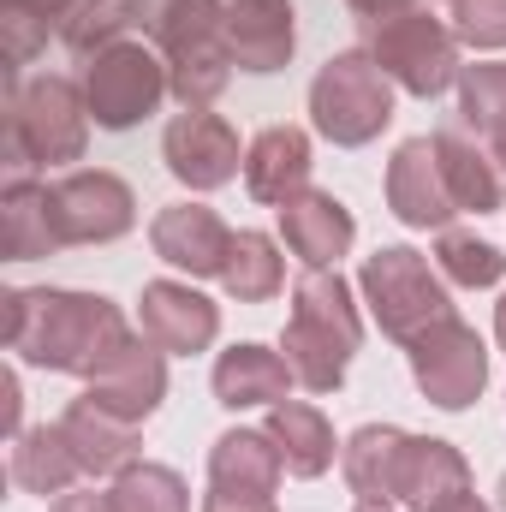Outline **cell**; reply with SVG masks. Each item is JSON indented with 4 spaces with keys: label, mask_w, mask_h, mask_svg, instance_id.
Wrapping results in <instances>:
<instances>
[{
    "label": "cell",
    "mask_w": 506,
    "mask_h": 512,
    "mask_svg": "<svg viewBox=\"0 0 506 512\" xmlns=\"http://www.w3.org/2000/svg\"><path fill=\"white\" fill-rule=\"evenodd\" d=\"M6 477H12L24 495L54 501V495H66V489H78V477H84V471H78V459H72V447H66V435H60V423H36V429L12 435Z\"/></svg>",
    "instance_id": "obj_26"
},
{
    "label": "cell",
    "mask_w": 506,
    "mask_h": 512,
    "mask_svg": "<svg viewBox=\"0 0 506 512\" xmlns=\"http://www.w3.org/2000/svg\"><path fill=\"white\" fill-rule=\"evenodd\" d=\"M12 6H24V12H42V18H48V24H60V18H66V6H72V0H12Z\"/></svg>",
    "instance_id": "obj_40"
},
{
    "label": "cell",
    "mask_w": 506,
    "mask_h": 512,
    "mask_svg": "<svg viewBox=\"0 0 506 512\" xmlns=\"http://www.w3.org/2000/svg\"><path fill=\"white\" fill-rule=\"evenodd\" d=\"M137 328L167 358H197L221 340V304L203 298L191 280H149L137 292Z\"/></svg>",
    "instance_id": "obj_11"
},
{
    "label": "cell",
    "mask_w": 506,
    "mask_h": 512,
    "mask_svg": "<svg viewBox=\"0 0 506 512\" xmlns=\"http://www.w3.org/2000/svg\"><path fill=\"white\" fill-rule=\"evenodd\" d=\"M381 191H387V209H393L405 227H417V233H441V227H453V215H459V203H453V191H447V179H441L435 137H405V143L393 149V161H387Z\"/></svg>",
    "instance_id": "obj_12"
},
{
    "label": "cell",
    "mask_w": 506,
    "mask_h": 512,
    "mask_svg": "<svg viewBox=\"0 0 506 512\" xmlns=\"http://www.w3.org/2000/svg\"><path fill=\"white\" fill-rule=\"evenodd\" d=\"M346 6H352L364 24H381V18H399V12H411L417 0H346Z\"/></svg>",
    "instance_id": "obj_37"
},
{
    "label": "cell",
    "mask_w": 506,
    "mask_h": 512,
    "mask_svg": "<svg viewBox=\"0 0 506 512\" xmlns=\"http://www.w3.org/2000/svg\"><path fill=\"white\" fill-rule=\"evenodd\" d=\"M459 48H506V0H447Z\"/></svg>",
    "instance_id": "obj_34"
},
{
    "label": "cell",
    "mask_w": 506,
    "mask_h": 512,
    "mask_svg": "<svg viewBox=\"0 0 506 512\" xmlns=\"http://www.w3.org/2000/svg\"><path fill=\"white\" fill-rule=\"evenodd\" d=\"M203 512H274V495H233V489H209Z\"/></svg>",
    "instance_id": "obj_36"
},
{
    "label": "cell",
    "mask_w": 506,
    "mask_h": 512,
    "mask_svg": "<svg viewBox=\"0 0 506 512\" xmlns=\"http://www.w3.org/2000/svg\"><path fill=\"white\" fill-rule=\"evenodd\" d=\"M471 489V465L453 441H435V435H411L405 447V465H399V495L393 507H411V512H429L453 495Z\"/></svg>",
    "instance_id": "obj_22"
},
{
    "label": "cell",
    "mask_w": 506,
    "mask_h": 512,
    "mask_svg": "<svg viewBox=\"0 0 506 512\" xmlns=\"http://www.w3.org/2000/svg\"><path fill=\"white\" fill-rule=\"evenodd\" d=\"M0 393H6V423H12V435H24V387H18V370H6Z\"/></svg>",
    "instance_id": "obj_38"
},
{
    "label": "cell",
    "mask_w": 506,
    "mask_h": 512,
    "mask_svg": "<svg viewBox=\"0 0 506 512\" xmlns=\"http://www.w3.org/2000/svg\"><path fill=\"white\" fill-rule=\"evenodd\" d=\"M495 340H501V352H506V292H501V304H495Z\"/></svg>",
    "instance_id": "obj_41"
},
{
    "label": "cell",
    "mask_w": 506,
    "mask_h": 512,
    "mask_svg": "<svg viewBox=\"0 0 506 512\" xmlns=\"http://www.w3.org/2000/svg\"><path fill=\"white\" fill-rule=\"evenodd\" d=\"M268 435H274V447H280V459H286V477H322L328 465H334V453H340V441H334V423L310 405V399H280V405H268V423H262Z\"/></svg>",
    "instance_id": "obj_24"
},
{
    "label": "cell",
    "mask_w": 506,
    "mask_h": 512,
    "mask_svg": "<svg viewBox=\"0 0 506 512\" xmlns=\"http://www.w3.org/2000/svg\"><path fill=\"white\" fill-rule=\"evenodd\" d=\"M209 382H215V399H221L227 411H251V405H280V399H292L298 376H292V364H286L280 352L245 340V346H227V352L215 358V376H209Z\"/></svg>",
    "instance_id": "obj_20"
},
{
    "label": "cell",
    "mask_w": 506,
    "mask_h": 512,
    "mask_svg": "<svg viewBox=\"0 0 506 512\" xmlns=\"http://www.w3.org/2000/svg\"><path fill=\"white\" fill-rule=\"evenodd\" d=\"M131 24H143V0H72L60 18V42L78 60H96L114 42H126Z\"/></svg>",
    "instance_id": "obj_29"
},
{
    "label": "cell",
    "mask_w": 506,
    "mask_h": 512,
    "mask_svg": "<svg viewBox=\"0 0 506 512\" xmlns=\"http://www.w3.org/2000/svg\"><path fill=\"white\" fill-rule=\"evenodd\" d=\"M286 477V459L274 447L268 429H227L209 447V489H233V495H274Z\"/></svg>",
    "instance_id": "obj_21"
},
{
    "label": "cell",
    "mask_w": 506,
    "mask_h": 512,
    "mask_svg": "<svg viewBox=\"0 0 506 512\" xmlns=\"http://www.w3.org/2000/svg\"><path fill=\"white\" fill-rule=\"evenodd\" d=\"M495 507L506 512V471H501V489H495Z\"/></svg>",
    "instance_id": "obj_44"
},
{
    "label": "cell",
    "mask_w": 506,
    "mask_h": 512,
    "mask_svg": "<svg viewBox=\"0 0 506 512\" xmlns=\"http://www.w3.org/2000/svg\"><path fill=\"white\" fill-rule=\"evenodd\" d=\"M6 352L30 370L96 382L102 364L131 340V322L102 292H66V286H12L6 298Z\"/></svg>",
    "instance_id": "obj_1"
},
{
    "label": "cell",
    "mask_w": 506,
    "mask_h": 512,
    "mask_svg": "<svg viewBox=\"0 0 506 512\" xmlns=\"http://www.w3.org/2000/svg\"><path fill=\"white\" fill-rule=\"evenodd\" d=\"M143 30L167 60L179 108H215L233 84V48L221 30V0H143Z\"/></svg>",
    "instance_id": "obj_3"
},
{
    "label": "cell",
    "mask_w": 506,
    "mask_h": 512,
    "mask_svg": "<svg viewBox=\"0 0 506 512\" xmlns=\"http://www.w3.org/2000/svg\"><path fill=\"white\" fill-rule=\"evenodd\" d=\"M48 30H60V24H48L42 12H24V6L0 0V54H6V78H24V66L48 48Z\"/></svg>",
    "instance_id": "obj_33"
},
{
    "label": "cell",
    "mask_w": 506,
    "mask_h": 512,
    "mask_svg": "<svg viewBox=\"0 0 506 512\" xmlns=\"http://www.w3.org/2000/svg\"><path fill=\"white\" fill-rule=\"evenodd\" d=\"M280 239L304 268H340V256L358 245V221H352V209L334 191L310 185V191H298L280 209Z\"/></svg>",
    "instance_id": "obj_17"
},
{
    "label": "cell",
    "mask_w": 506,
    "mask_h": 512,
    "mask_svg": "<svg viewBox=\"0 0 506 512\" xmlns=\"http://www.w3.org/2000/svg\"><path fill=\"white\" fill-rule=\"evenodd\" d=\"M60 435H66V447H72V459H78L84 477H120V471L137 465V453H143V423L114 417L90 393H78L60 411Z\"/></svg>",
    "instance_id": "obj_15"
},
{
    "label": "cell",
    "mask_w": 506,
    "mask_h": 512,
    "mask_svg": "<svg viewBox=\"0 0 506 512\" xmlns=\"http://www.w3.org/2000/svg\"><path fill=\"white\" fill-rule=\"evenodd\" d=\"M429 512H495V507L477 501V489H465V495H453V501H441V507H429Z\"/></svg>",
    "instance_id": "obj_39"
},
{
    "label": "cell",
    "mask_w": 506,
    "mask_h": 512,
    "mask_svg": "<svg viewBox=\"0 0 506 512\" xmlns=\"http://www.w3.org/2000/svg\"><path fill=\"white\" fill-rule=\"evenodd\" d=\"M352 340L346 334H334V328H322V322H304V316H286V328H280V358L292 364V376L304 393H334V387L346 382V370H352Z\"/></svg>",
    "instance_id": "obj_27"
},
{
    "label": "cell",
    "mask_w": 506,
    "mask_h": 512,
    "mask_svg": "<svg viewBox=\"0 0 506 512\" xmlns=\"http://www.w3.org/2000/svg\"><path fill=\"white\" fill-rule=\"evenodd\" d=\"M310 131L304 126H262L245 143V191L268 209H286L298 191H310Z\"/></svg>",
    "instance_id": "obj_18"
},
{
    "label": "cell",
    "mask_w": 506,
    "mask_h": 512,
    "mask_svg": "<svg viewBox=\"0 0 506 512\" xmlns=\"http://www.w3.org/2000/svg\"><path fill=\"white\" fill-rule=\"evenodd\" d=\"M48 512H120V501H114V489H108V495H96V489H66V495L48 501Z\"/></svg>",
    "instance_id": "obj_35"
},
{
    "label": "cell",
    "mask_w": 506,
    "mask_h": 512,
    "mask_svg": "<svg viewBox=\"0 0 506 512\" xmlns=\"http://www.w3.org/2000/svg\"><path fill=\"white\" fill-rule=\"evenodd\" d=\"M48 203L60 245H114L137 227V197L108 167H66L60 179H48Z\"/></svg>",
    "instance_id": "obj_9"
},
{
    "label": "cell",
    "mask_w": 506,
    "mask_h": 512,
    "mask_svg": "<svg viewBox=\"0 0 506 512\" xmlns=\"http://www.w3.org/2000/svg\"><path fill=\"white\" fill-rule=\"evenodd\" d=\"M149 251L191 280H221L227 251H233V227L209 203H167L149 221Z\"/></svg>",
    "instance_id": "obj_13"
},
{
    "label": "cell",
    "mask_w": 506,
    "mask_h": 512,
    "mask_svg": "<svg viewBox=\"0 0 506 512\" xmlns=\"http://www.w3.org/2000/svg\"><path fill=\"white\" fill-rule=\"evenodd\" d=\"M84 393H90L96 405H108L114 417L143 423V417H155V411H161V399H167V352H161L155 340L131 334L126 346L102 364V376H96V382H84Z\"/></svg>",
    "instance_id": "obj_16"
},
{
    "label": "cell",
    "mask_w": 506,
    "mask_h": 512,
    "mask_svg": "<svg viewBox=\"0 0 506 512\" xmlns=\"http://www.w3.org/2000/svg\"><path fill=\"white\" fill-rule=\"evenodd\" d=\"M459 126L477 137L506 131V60H477L459 72Z\"/></svg>",
    "instance_id": "obj_31"
},
{
    "label": "cell",
    "mask_w": 506,
    "mask_h": 512,
    "mask_svg": "<svg viewBox=\"0 0 506 512\" xmlns=\"http://www.w3.org/2000/svg\"><path fill=\"white\" fill-rule=\"evenodd\" d=\"M370 54L376 66L393 78V90L417 96V102H435L459 84V36L447 18H435L429 6H411L399 18H381L370 24Z\"/></svg>",
    "instance_id": "obj_6"
},
{
    "label": "cell",
    "mask_w": 506,
    "mask_h": 512,
    "mask_svg": "<svg viewBox=\"0 0 506 512\" xmlns=\"http://www.w3.org/2000/svg\"><path fill=\"white\" fill-rule=\"evenodd\" d=\"M435 155H441V179H447L459 215H495L506 203V173L489 137H477L471 126H447L435 131Z\"/></svg>",
    "instance_id": "obj_19"
},
{
    "label": "cell",
    "mask_w": 506,
    "mask_h": 512,
    "mask_svg": "<svg viewBox=\"0 0 506 512\" xmlns=\"http://www.w3.org/2000/svg\"><path fill=\"white\" fill-rule=\"evenodd\" d=\"M310 126L340 149H364L393 126V78L376 66L370 48L322 60V72L310 78Z\"/></svg>",
    "instance_id": "obj_4"
},
{
    "label": "cell",
    "mask_w": 506,
    "mask_h": 512,
    "mask_svg": "<svg viewBox=\"0 0 506 512\" xmlns=\"http://www.w3.org/2000/svg\"><path fill=\"white\" fill-rule=\"evenodd\" d=\"M405 447H411V435L393 429V423H364V429L346 435V447H340V471H346V483H352L358 501H393V495H399Z\"/></svg>",
    "instance_id": "obj_25"
},
{
    "label": "cell",
    "mask_w": 506,
    "mask_h": 512,
    "mask_svg": "<svg viewBox=\"0 0 506 512\" xmlns=\"http://www.w3.org/2000/svg\"><path fill=\"white\" fill-rule=\"evenodd\" d=\"M90 102L84 84L42 72V78H6V167L12 179L30 167H66L90 143Z\"/></svg>",
    "instance_id": "obj_2"
},
{
    "label": "cell",
    "mask_w": 506,
    "mask_h": 512,
    "mask_svg": "<svg viewBox=\"0 0 506 512\" xmlns=\"http://www.w3.org/2000/svg\"><path fill=\"white\" fill-rule=\"evenodd\" d=\"M358 292H364L376 328L387 340H399V346H411L423 328H435L441 316H453V298H447L441 268L423 251H411V245H381L376 256H364Z\"/></svg>",
    "instance_id": "obj_5"
},
{
    "label": "cell",
    "mask_w": 506,
    "mask_h": 512,
    "mask_svg": "<svg viewBox=\"0 0 506 512\" xmlns=\"http://www.w3.org/2000/svg\"><path fill=\"white\" fill-rule=\"evenodd\" d=\"M114 501H120V512H191V489L173 465L137 459L131 471L114 477Z\"/></svg>",
    "instance_id": "obj_32"
},
{
    "label": "cell",
    "mask_w": 506,
    "mask_h": 512,
    "mask_svg": "<svg viewBox=\"0 0 506 512\" xmlns=\"http://www.w3.org/2000/svg\"><path fill=\"white\" fill-rule=\"evenodd\" d=\"M405 358H411L417 393H423L429 405H441V411H465V405H477V393L489 387V346H483V334H477L471 322H459V316H441L435 328H423V334L405 346Z\"/></svg>",
    "instance_id": "obj_8"
},
{
    "label": "cell",
    "mask_w": 506,
    "mask_h": 512,
    "mask_svg": "<svg viewBox=\"0 0 506 512\" xmlns=\"http://www.w3.org/2000/svg\"><path fill=\"white\" fill-rule=\"evenodd\" d=\"M173 96V78H167V60L155 42H114L108 54H96L84 66V102H90V120L102 131H131L143 126L161 102Z\"/></svg>",
    "instance_id": "obj_7"
},
{
    "label": "cell",
    "mask_w": 506,
    "mask_h": 512,
    "mask_svg": "<svg viewBox=\"0 0 506 512\" xmlns=\"http://www.w3.org/2000/svg\"><path fill=\"white\" fill-rule=\"evenodd\" d=\"M161 161L167 173L185 185V191H221L245 173V149H239V131L227 126L221 114L209 108H185L173 114L161 131Z\"/></svg>",
    "instance_id": "obj_10"
},
{
    "label": "cell",
    "mask_w": 506,
    "mask_h": 512,
    "mask_svg": "<svg viewBox=\"0 0 506 512\" xmlns=\"http://www.w3.org/2000/svg\"><path fill=\"white\" fill-rule=\"evenodd\" d=\"M352 512H393V501H358Z\"/></svg>",
    "instance_id": "obj_43"
},
{
    "label": "cell",
    "mask_w": 506,
    "mask_h": 512,
    "mask_svg": "<svg viewBox=\"0 0 506 512\" xmlns=\"http://www.w3.org/2000/svg\"><path fill=\"white\" fill-rule=\"evenodd\" d=\"M221 286H227V298H239V304H268V298H280V286H286V256H280V245H274L268 233H256V227L233 233Z\"/></svg>",
    "instance_id": "obj_28"
},
{
    "label": "cell",
    "mask_w": 506,
    "mask_h": 512,
    "mask_svg": "<svg viewBox=\"0 0 506 512\" xmlns=\"http://www.w3.org/2000/svg\"><path fill=\"white\" fill-rule=\"evenodd\" d=\"M489 149H495V161H501V173H506V131H495V137H489Z\"/></svg>",
    "instance_id": "obj_42"
},
{
    "label": "cell",
    "mask_w": 506,
    "mask_h": 512,
    "mask_svg": "<svg viewBox=\"0 0 506 512\" xmlns=\"http://www.w3.org/2000/svg\"><path fill=\"white\" fill-rule=\"evenodd\" d=\"M0 251H6V262H36V256L66 251L60 227H54L48 185H36L30 173L6 179V191H0Z\"/></svg>",
    "instance_id": "obj_23"
},
{
    "label": "cell",
    "mask_w": 506,
    "mask_h": 512,
    "mask_svg": "<svg viewBox=\"0 0 506 512\" xmlns=\"http://www.w3.org/2000/svg\"><path fill=\"white\" fill-rule=\"evenodd\" d=\"M221 30H227V48H233V66L239 72H280L298 48V18H292V0H221Z\"/></svg>",
    "instance_id": "obj_14"
},
{
    "label": "cell",
    "mask_w": 506,
    "mask_h": 512,
    "mask_svg": "<svg viewBox=\"0 0 506 512\" xmlns=\"http://www.w3.org/2000/svg\"><path fill=\"white\" fill-rule=\"evenodd\" d=\"M435 268H441V280H447V286L483 292V286H501L506 256L495 251L489 239L465 233V227H441V233H435Z\"/></svg>",
    "instance_id": "obj_30"
}]
</instances>
